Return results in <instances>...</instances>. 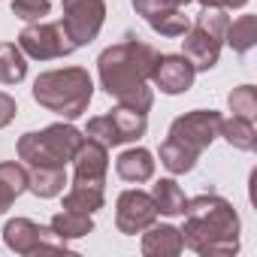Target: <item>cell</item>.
Masks as SVG:
<instances>
[{
    "mask_svg": "<svg viewBox=\"0 0 257 257\" xmlns=\"http://www.w3.org/2000/svg\"><path fill=\"white\" fill-rule=\"evenodd\" d=\"M158 58L161 55L149 43H140L134 37L118 43V46H109L97 61L103 91L109 97H118L121 106L149 112L152 100H155L152 88H149V79H152V70H155Z\"/></svg>",
    "mask_w": 257,
    "mask_h": 257,
    "instance_id": "cell-1",
    "label": "cell"
},
{
    "mask_svg": "<svg viewBox=\"0 0 257 257\" xmlns=\"http://www.w3.org/2000/svg\"><path fill=\"white\" fill-rule=\"evenodd\" d=\"M182 242L197 254H233L239 248V218L221 197H197L185 206Z\"/></svg>",
    "mask_w": 257,
    "mask_h": 257,
    "instance_id": "cell-2",
    "label": "cell"
},
{
    "mask_svg": "<svg viewBox=\"0 0 257 257\" xmlns=\"http://www.w3.org/2000/svg\"><path fill=\"white\" fill-rule=\"evenodd\" d=\"M218 131H221V115L212 109H197L176 118L167 140L161 143V164L176 176L194 170L197 158L203 155V149L212 146Z\"/></svg>",
    "mask_w": 257,
    "mask_h": 257,
    "instance_id": "cell-3",
    "label": "cell"
},
{
    "mask_svg": "<svg viewBox=\"0 0 257 257\" xmlns=\"http://www.w3.org/2000/svg\"><path fill=\"white\" fill-rule=\"evenodd\" d=\"M91 94H94V82H91L88 70H82V67L49 70V73L37 76V82H34V100L64 118H79L88 109Z\"/></svg>",
    "mask_w": 257,
    "mask_h": 257,
    "instance_id": "cell-4",
    "label": "cell"
},
{
    "mask_svg": "<svg viewBox=\"0 0 257 257\" xmlns=\"http://www.w3.org/2000/svg\"><path fill=\"white\" fill-rule=\"evenodd\" d=\"M230 19L224 7H203V13L197 16V22L182 34L185 40V58L194 64V70H212L218 64L221 55V43L227 37Z\"/></svg>",
    "mask_w": 257,
    "mask_h": 257,
    "instance_id": "cell-5",
    "label": "cell"
},
{
    "mask_svg": "<svg viewBox=\"0 0 257 257\" xmlns=\"http://www.w3.org/2000/svg\"><path fill=\"white\" fill-rule=\"evenodd\" d=\"M82 134L73 124H52L43 134H25L19 140V158L28 167H64L82 146Z\"/></svg>",
    "mask_w": 257,
    "mask_h": 257,
    "instance_id": "cell-6",
    "label": "cell"
},
{
    "mask_svg": "<svg viewBox=\"0 0 257 257\" xmlns=\"http://www.w3.org/2000/svg\"><path fill=\"white\" fill-rule=\"evenodd\" d=\"M146 127H149L146 112L118 103V109H112L109 115L91 118L85 134H88V140H97L100 146L112 149V146H121V143H134V140H140V137L146 134Z\"/></svg>",
    "mask_w": 257,
    "mask_h": 257,
    "instance_id": "cell-7",
    "label": "cell"
},
{
    "mask_svg": "<svg viewBox=\"0 0 257 257\" xmlns=\"http://www.w3.org/2000/svg\"><path fill=\"white\" fill-rule=\"evenodd\" d=\"M19 49H22L25 55L37 58V61H52V58H67V55H73V52H76V43L67 37V31H64L61 22H58V25H43V22H37V25H28V28L22 31Z\"/></svg>",
    "mask_w": 257,
    "mask_h": 257,
    "instance_id": "cell-8",
    "label": "cell"
},
{
    "mask_svg": "<svg viewBox=\"0 0 257 257\" xmlns=\"http://www.w3.org/2000/svg\"><path fill=\"white\" fill-rule=\"evenodd\" d=\"M103 19H106V4L103 0H64V31L67 37L79 46L91 43L100 28H103Z\"/></svg>",
    "mask_w": 257,
    "mask_h": 257,
    "instance_id": "cell-9",
    "label": "cell"
},
{
    "mask_svg": "<svg viewBox=\"0 0 257 257\" xmlns=\"http://www.w3.org/2000/svg\"><path fill=\"white\" fill-rule=\"evenodd\" d=\"M4 239L16 254L34 251H67V239H61L52 227H40L28 218H16L4 227Z\"/></svg>",
    "mask_w": 257,
    "mask_h": 257,
    "instance_id": "cell-10",
    "label": "cell"
},
{
    "mask_svg": "<svg viewBox=\"0 0 257 257\" xmlns=\"http://www.w3.org/2000/svg\"><path fill=\"white\" fill-rule=\"evenodd\" d=\"M158 218V206L152 200V194L146 191H124L118 197V209H115V224L121 233H143L155 224Z\"/></svg>",
    "mask_w": 257,
    "mask_h": 257,
    "instance_id": "cell-11",
    "label": "cell"
},
{
    "mask_svg": "<svg viewBox=\"0 0 257 257\" xmlns=\"http://www.w3.org/2000/svg\"><path fill=\"white\" fill-rule=\"evenodd\" d=\"M76 164V179L73 185H88V188H103L106 185V170H109V155L106 146H100L97 140H82V146L73 155Z\"/></svg>",
    "mask_w": 257,
    "mask_h": 257,
    "instance_id": "cell-12",
    "label": "cell"
},
{
    "mask_svg": "<svg viewBox=\"0 0 257 257\" xmlns=\"http://www.w3.org/2000/svg\"><path fill=\"white\" fill-rule=\"evenodd\" d=\"M194 76L197 70L185 55H164L155 61V70H152V79L164 94H185L194 85Z\"/></svg>",
    "mask_w": 257,
    "mask_h": 257,
    "instance_id": "cell-13",
    "label": "cell"
},
{
    "mask_svg": "<svg viewBox=\"0 0 257 257\" xmlns=\"http://www.w3.org/2000/svg\"><path fill=\"white\" fill-rule=\"evenodd\" d=\"M115 173L124 179V182H149L155 176V161H152V152L146 149H127L121 152V158L115 161Z\"/></svg>",
    "mask_w": 257,
    "mask_h": 257,
    "instance_id": "cell-14",
    "label": "cell"
},
{
    "mask_svg": "<svg viewBox=\"0 0 257 257\" xmlns=\"http://www.w3.org/2000/svg\"><path fill=\"white\" fill-rule=\"evenodd\" d=\"M185 248V242H182V233L176 230V227H170V224H164V227H149V233L143 236V251L149 254V257H167V254H179Z\"/></svg>",
    "mask_w": 257,
    "mask_h": 257,
    "instance_id": "cell-15",
    "label": "cell"
},
{
    "mask_svg": "<svg viewBox=\"0 0 257 257\" xmlns=\"http://www.w3.org/2000/svg\"><path fill=\"white\" fill-rule=\"evenodd\" d=\"M22 191H28V170L16 161L0 164V212H7Z\"/></svg>",
    "mask_w": 257,
    "mask_h": 257,
    "instance_id": "cell-16",
    "label": "cell"
},
{
    "mask_svg": "<svg viewBox=\"0 0 257 257\" xmlns=\"http://www.w3.org/2000/svg\"><path fill=\"white\" fill-rule=\"evenodd\" d=\"M64 185H67L64 167H31V173H28V188L43 200L58 197L64 191Z\"/></svg>",
    "mask_w": 257,
    "mask_h": 257,
    "instance_id": "cell-17",
    "label": "cell"
},
{
    "mask_svg": "<svg viewBox=\"0 0 257 257\" xmlns=\"http://www.w3.org/2000/svg\"><path fill=\"white\" fill-rule=\"evenodd\" d=\"M230 146L242 149V152H254L257 149V131H254V121L251 118H242V115H233V118H221V131H218Z\"/></svg>",
    "mask_w": 257,
    "mask_h": 257,
    "instance_id": "cell-18",
    "label": "cell"
},
{
    "mask_svg": "<svg viewBox=\"0 0 257 257\" xmlns=\"http://www.w3.org/2000/svg\"><path fill=\"white\" fill-rule=\"evenodd\" d=\"M25 76H28L25 52L16 43H0V82L4 85H19Z\"/></svg>",
    "mask_w": 257,
    "mask_h": 257,
    "instance_id": "cell-19",
    "label": "cell"
},
{
    "mask_svg": "<svg viewBox=\"0 0 257 257\" xmlns=\"http://www.w3.org/2000/svg\"><path fill=\"white\" fill-rule=\"evenodd\" d=\"M52 230L61 236V239H79V236H88L94 230V221L91 215L85 212H73V209H64L52 218Z\"/></svg>",
    "mask_w": 257,
    "mask_h": 257,
    "instance_id": "cell-20",
    "label": "cell"
},
{
    "mask_svg": "<svg viewBox=\"0 0 257 257\" xmlns=\"http://www.w3.org/2000/svg\"><path fill=\"white\" fill-rule=\"evenodd\" d=\"M152 200H155L158 212H164V215H185V206H188L182 188L173 179H161L152 191Z\"/></svg>",
    "mask_w": 257,
    "mask_h": 257,
    "instance_id": "cell-21",
    "label": "cell"
},
{
    "mask_svg": "<svg viewBox=\"0 0 257 257\" xmlns=\"http://www.w3.org/2000/svg\"><path fill=\"white\" fill-rule=\"evenodd\" d=\"M224 40L233 46V52L245 55V52L257 43V16H239V19L227 28V37H224Z\"/></svg>",
    "mask_w": 257,
    "mask_h": 257,
    "instance_id": "cell-22",
    "label": "cell"
},
{
    "mask_svg": "<svg viewBox=\"0 0 257 257\" xmlns=\"http://www.w3.org/2000/svg\"><path fill=\"white\" fill-rule=\"evenodd\" d=\"M64 209H73V212H85V215H94L97 209H103V188L73 185V188H70V194L64 197Z\"/></svg>",
    "mask_w": 257,
    "mask_h": 257,
    "instance_id": "cell-23",
    "label": "cell"
},
{
    "mask_svg": "<svg viewBox=\"0 0 257 257\" xmlns=\"http://www.w3.org/2000/svg\"><path fill=\"white\" fill-rule=\"evenodd\" d=\"M149 25H152L158 34H164V37H182V34L191 28L188 16H185L179 7H176V10H167V13L155 16V19H149Z\"/></svg>",
    "mask_w": 257,
    "mask_h": 257,
    "instance_id": "cell-24",
    "label": "cell"
},
{
    "mask_svg": "<svg viewBox=\"0 0 257 257\" xmlns=\"http://www.w3.org/2000/svg\"><path fill=\"white\" fill-rule=\"evenodd\" d=\"M230 112L254 121V115H257V91H254V85H242V88H236L230 94Z\"/></svg>",
    "mask_w": 257,
    "mask_h": 257,
    "instance_id": "cell-25",
    "label": "cell"
},
{
    "mask_svg": "<svg viewBox=\"0 0 257 257\" xmlns=\"http://www.w3.org/2000/svg\"><path fill=\"white\" fill-rule=\"evenodd\" d=\"M13 13L25 22H40L49 16V0H13Z\"/></svg>",
    "mask_w": 257,
    "mask_h": 257,
    "instance_id": "cell-26",
    "label": "cell"
},
{
    "mask_svg": "<svg viewBox=\"0 0 257 257\" xmlns=\"http://www.w3.org/2000/svg\"><path fill=\"white\" fill-rule=\"evenodd\" d=\"M134 10L149 22V19L167 13V10H176V0H134ZM179 10H182V7H179Z\"/></svg>",
    "mask_w": 257,
    "mask_h": 257,
    "instance_id": "cell-27",
    "label": "cell"
},
{
    "mask_svg": "<svg viewBox=\"0 0 257 257\" xmlns=\"http://www.w3.org/2000/svg\"><path fill=\"white\" fill-rule=\"evenodd\" d=\"M16 112H19L16 100H13L10 94H4V91H0V127H7V124L16 118Z\"/></svg>",
    "mask_w": 257,
    "mask_h": 257,
    "instance_id": "cell-28",
    "label": "cell"
},
{
    "mask_svg": "<svg viewBox=\"0 0 257 257\" xmlns=\"http://www.w3.org/2000/svg\"><path fill=\"white\" fill-rule=\"evenodd\" d=\"M218 4L224 7V10H239V7H245L248 0H218Z\"/></svg>",
    "mask_w": 257,
    "mask_h": 257,
    "instance_id": "cell-29",
    "label": "cell"
},
{
    "mask_svg": "<svg viewBox=\"0 0 257 257\" xmlns=\"http://www.w3.org/2000/svg\"><path fill=\"white\" fill-rule=\"evenodd\" d=\"M200 4H203V7H221L218 0H200Z\"/></svg>",
    "mask_w": 257,
    "mask_h": 257,
    "instance_id": "cell-30",
    "label": "cell"
},
{
    "mask_svg": "<svg viewBox=\"0 0 257 257\" xmlns=\"http://www.w3.org/2000/svg\"><path fill=\"white\" fill-rule=\"evenodd\" d=\"M191 4V0H176V7H188Z\"/></svg>",
    "mask_w": 257,
    "mask_h": 257,
    "instance_id": "cell-31",
    "label": "cell"
}]
</instances>
